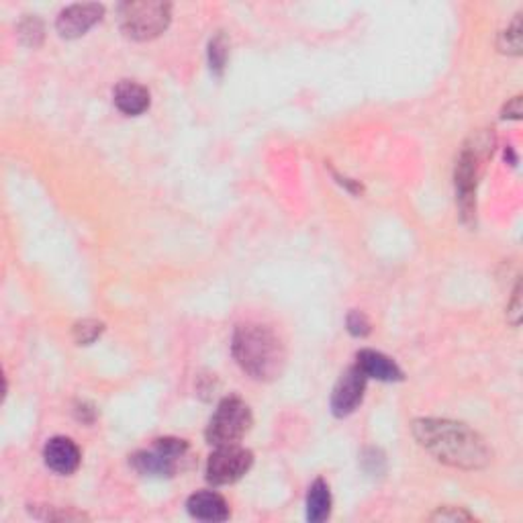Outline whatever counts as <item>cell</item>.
<instances>
[{"instance_id":"cell-8","label":"cell","mask_w":523,"mask_h":523,"mask_svg":"<svg viewBox=\"0 0 523 523\" xmlns=\"http://www.w3.org/2000/svg\"><path fill=\"white\" fill-rule=\"evenodd\" d=\"M103 15H105V8L95 3L72 5V6L64 8L60 16H57L56 27L57 31H60L62 37L76 39V37H82L90 27H95V25L103 19Z\"/></svg>"},{"instance_id":"cell-6","label":"cell","mask_w":523,"mask_h":523,"mask_svg":"<svg viewBox=\"0 0 523 523\" xmlns=\"http://www.w3.org/2000/svg\"><path fill=\"white\" fill-rule=\"evenodd\" d=\"M189 450V444L176 437H162L156 440L149 452H138L133 456V467L146 477H172L176 462Z\"/></svg>"},{"instance_id":"cell-20","label":"cell","mask_w":523,"mask_h":523,"mask_svg":"<svg viewBox=\"0 0 523 523\" xmlns=\"http://www.w3.org/2000/svg\"><path fill=\"white\" fill-rule=\"evenodd\" d=\"M432 519H440V521H460V519H470L468 513H464L462 509H452V508H446V509H440L436 513V516Z\"/></svg>"},{"instance_id":"cell-9","label":"cell","mask_w":523,"mask_h":523,"mask_svg":"<svg viewBox=\"0 0 523 523\" xmlns=\"http://www.w3.org/2000/svg\"><path fill=\"white\" fill-rule=\"evenodd\" d=\"M46 464L57 475H72L80 467V448L70 437H52L44 448Z\"/></svg>"},{"instance_id":"cell-16","label":"cell","mask_w":523,"mask_h":523,"mask_svg":"<svg viewBox=\"0 0 523 523\" xmlns=\"http://www.w3.org/2000/svg\"><path fill=\"white\" fill-rule=\"evenodd\" d=\"M209 60H210V67L221 74V70L225 67V60H227V41L223 36H217L213 41H210Z\"/></svg>"},{"instance_id":"cell-5","label":"cell","mask_w":523,"mask_h":523,"mask_svg":"<svg viewBox=\"0 0 523 523\" xmlns=\"http://www.w3.org/2000/svg\"><path fill=\"white\" fill-rule=\"evenodd\" d=\"M251 464H254V454L241 448L240 444L217 446V450L207 460V480L217 487L233 485L248 475Z\"/></svg>"},{"instance_id":"cell-18","label":"cell","mask_w":523,"mask_h":523,"mask_svg":"<svg viewBox=\"0 0 523 523\" xmlns=\"http://www.w3.org/2000/svg\"><path fill=\"white\" fill-rule=\"evenodd\" d=\"M348 332L356 337H364L370 333V322L364 313L360 311H352L348 315Z\"/></svg>"},{"instance_id":"cell-2","label":"cell","mask_w":523,"mask_h":523,"mask_svg":"<svg viewBox=\"0 0 523 523\" xmlns=\"http://www.w3.org/2000/svg\"><path fill=\"white\" fill-rule=\"evenodd\" d=\"M231 350L243 373L256 381L270 383L282 374L286 364L284 344L266 325H240L233 333Z\"/></svg>"},{"instance_id":"cell-13","label":"cell","mask_w":523,"mask_h":523,"mask_svg":"<svg viewBox=\"0 0 523 523\" xmlns=\"http://www.w3.org/2000/svg\"><path fill=\"white\" fill-rule=\"evenodd\" d=\"M332 513V493H329V485L323 478H317L309 488L307 495V519L319 523L325 521Z\"/></svg>"},{"instance_id":"cell-12","label":"cell","mask_w":523,"mask_h":523,"mask_svg":"<svg viewBox=\"0 0 523 523\" xmlns=\"http://www.w3.org/2000/svg\"><path fill=\"white\" fill-rule=\"evenodd\" d=\"M115 105L123 115L138 117L149 108V92L138 82L123 80L115 88Z\"/></svg>"},{"instance_id":"cell-19","label":"cell","mask_w":523,"mask_h":523,"mask_svg":"<svg viewBox=\"0 0 523 523\" xmlns=\"http://www.w3.org/2000/svg\"><path fill=\"white\" fill-rule=\"evenodd\" d=\"M508 317L513 325H519V319H521V284L519 282L516 286V292H513V301L508 309Z\"/></svg>"},{"instance_id":"cell-15","label":"cell","mask_w":523,"mask_h":523,"mask_svg":"<svg viewBox=\"0 0 523 523\" xmlns=\"http://www.w3.org/2000/svg\"><path fill=\"white\" fill-rule=\"evenodd\" d=\"M499 47H501V52H505V54H513V56L521 54V19H519V15H518V19L511 23V27L501 33Z\"/></svg>"},{"instance_id":"cell-21","label":"cell","mask_w":523,"mask_h":523,"mask_svg":"<svg viewBox=\"0 0 523 523\" xmlns=\"http://www.w3.org/2000/svg\"><path fill=\"white\" fill-rule=\"evenodd\" d=\"M503 117L505 119H519L521 117V97H516L508 107H505Z\"/></svg>"},{"instance_id":"cell-17","label":"cell","mask_w":523,"mask_h":523,"mask_svg":"<svg viewBox=\"0 0 523 523\" xmlns=\"http://www.w3.org/2000/svg\"><path fill=\"white\" fill-rule=\"evenodd\" d=\"M21 36L25 39V44L37 47L41 44V39H44V27H41V23L33 16V19H27L21 25Z\"/></svg>"},{"instance_id":"cell-10","label":"cell","mask_w":523,"mask_h":523,"mask_svg":"<svg viewBox=\"0 0 523 523\" xmlns=\"http://www.w3.org/2000/svg\"><path fill=\"white\" fill-rule=\"evenodd\" d=\"M356 366L366 374V378H376V381H385V383L403 381L401 368L396 366L389 356H385V354L381 352H374V350L358 352Z\"/></svg>"},{"instance_id":"cell-11","label":"cell","mask_w":523,"mask_h":523,"mask_svg":"<svg viewBox=\"0 0 523 523\" xmlns=\"http://www.w3.org/2000/svg\"><path fill=\"white\" fill-rule=\"evenodd\" d=\"M189 513L200 521H225L230 518V505L213 491L195 493L187 503Z\"/></svg>"},{"instance_id":"cell-4","label":"cell","mask_w":523,"mask_h":523,"mask_svg":"<svg viewBox=\"0 0 523 523\" xmlns=\"http://www.w3.org/2000/svg\"><path fill=\"white\" fill-rule=\"evenodd\" d=\"M251 427V411L240 396H227L210 417L207 427V442L210 446L238 444Z\"/></svg>"},{"instance_id":"cell-7","label":"cell","mask_w":523,"mask_h":523,"mask_svg":"<svg viewBox=\"0 0 523 523\" xmlns=\"http://www.w3.org/2000/svg\"><path fill=\"white\" fill-rule=\"evenodd\" d=\"M366 381V374L356 364L340 376L332 395V411L335 417H345L358 409V405L364 399Z\"/></svg>"},{"instance_id":"cell-3","label":"cell","mask_w":523,"mask_h":523,"mask_svg":"<svg viewBox=\"0 0 523 523\" xmlns=\"http://www.w3.org/2000/svg\"><path fill=\"white\" fill-rule=\"evenodd\" d=\"M121 29L135 41H149L168 29L172 16V6L158 0L125 3L119 11Z\"/></svg>"},{"instance_id":"cell-1","label":"cell","mask_w":523,"mask_h":523,"mask_svg":"<svg viewBox=\"0 0 523 523\" xmlns=\"http://www.w3.org/2000/svg\"><path fill=\"white\" fill-rule=\"evenodd\" d=\"M417 442L440 460L454 468H485L491 462V450L475 429L450 419H419L413 424Z\"/></svg>"},{"instance_id":"cell-14","label":"cell","mask_w":523,"mask_h":523,"mask_svg":"<svg viewBox=\"0 0 523 523\" xmlns=\"http://www.w3.org/2000/svg\"><path fill=\"white\" fill-rule=\"evenodd\" d=\"M105 332V323L97 322V319H82L74 325V340L80 345H90L92 342H97L100 333Z\"/></svg>"}]
</instances>
